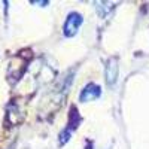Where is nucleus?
Segmentation results:
<instances>
[{
    "instance_id": "nucleus-1",
    "label": "nucleus",
    "mask_w": 149,
    "mask_h": 149,
    "mask_svg": "<svg viewBox=\"0 0 149 149\" xmlns=\"http://www.w3.org/2000/svg\"><path fill=\"white\" fill-rule=\"evenodd\" d=\"M82 21L84 19H82V15L81 14H78V12H72V14L67 17L66 24H64V34L67 37L74 36V34L78 33V30L81 29Z\"/></svg>"
},
{
    "instance_id": "nucleus-2",
    "label": "nucleus",
    "mask_w": 149,
    "mask_h": 149,
    "mask_svg": "<svg viewBox=\"0 0 149 149\" xmlns=\"http://www.w3.org/2000/svg\"><path fill=\"white\" fill-rule=\"evenodd\" d=\"M100 94H102L100 86L95 85V84H88L82 90L79 98H81V102H91V100H95V98L100 97Z\"/></svg>"
},
{
    "instance_id": "nucleus-3",
    "label": "nucleus",
    "mask_w": 149,
    "mask_h": 149,
    "mask_svg": "<svg viewBox=\"0 0 149 149\" xmlns=\"http://www.w3.org/2000/svg\"><path fill=\"white\" fill-rule=\"evenodd\" d=\"M116 78H118V61L116 58H112L109 60L106 66V81L109 85H113L116 82Z\"/></svg>"
}]
</instances>
